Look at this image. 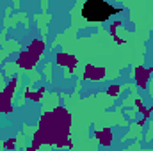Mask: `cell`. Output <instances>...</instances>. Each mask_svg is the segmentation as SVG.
I'll use <instances>...</instances> for the list:
<instances>
[{
    "mask_svg": "<svg viewBox=\"0 0 153 151\" xmlns=\"http://www.w3.org/2000/svg\"><path fill=\"white\" fill-rule=\"evenodd\" d=\"M117 9L105 0H85L82 5V18L89 23H102L114 16Z\"/></svg>",
    "mask_w": 153,
    "mask_h": 151,
    "instance_id": "1",
    "label": "cell"
}]
</instances>
